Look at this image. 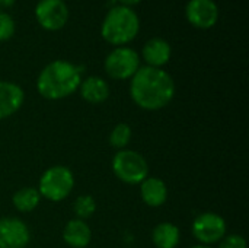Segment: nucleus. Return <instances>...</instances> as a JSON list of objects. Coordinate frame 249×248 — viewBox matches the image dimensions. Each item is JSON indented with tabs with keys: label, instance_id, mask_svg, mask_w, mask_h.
<instances>
[{
	"label": "nucleus",
	"instance_id": "1",
	"mask_svg": "<svg viewBox=\"0 0 249 248\" xmlns=\"http://www.w3.org/2000/svg\"><path fill=\"white\" fill-rule=\"evenodd\" d=\"M130 96L142 110L159 111L174 99L175 82L163 69L140 66L130 80Z\"/></svg>",
	"mask_w": 249,
	"mask_h": 248
},
{
	"label": "nucleus",
	"instance_id": "2",
	"mask_svg": "<svg viewBox=\"0 0 249 248\" xmlns=\"http://www.w3.org/2000/svg\"><path fill=\"white\" fill-rule=\"evenodd\" d=\"M82 82V69L66 60L48 63L38 75L36 91L50 101L64 99L73 95Z\"/></svg>",
	"mask_w": 249,
	"mask_h": 248
},
{
	"label": "nucleus",
	"instance_id": "3",
	"mask_svg": "<svg viewBox=\"0 0 249 248\" xmlns=\"http://www.w3.org/2000/svg\"><path fill=\"white\" fill-rule=\"evenodd\" d=\"M140 29V20L137 13L127 6H112L104 18L101 25L102 38L115 45L124 47L130 41H133Z\"/></svg>",
	"mask_w": 249,
	"mask_h": 248
},
{
	"label": "nucleus",
	"instance_id": "4",
	"mask_svg": "<svg viewBox=\"0 0 249 248\" xmlns=\"http://www.w3.org/2000/svg\"><path fill=\"white\" fill-rule=\"evenodd\" d=\"M74 189V175L64 165H54L44 171L39 178L38 191L42 199L58 203L70 196Z\"/></svg>",
	"mask_w": 249,
	"mask_h": 248
},
{
	"label": "nucleus",
	"instance_id": "5",
	"mask_svg": "<svg viewBox=\"0 0 249 248\" xmlns=\"http://www.w3.org/2000/svg\"><path fill=\"white\" fill-rule=\"evenodd\" d=\"M112 172L120 181L136 186L149 177V164L137 151L123 149L112 158Z\"/></svg>",
	"mask_w": 249,
	"mask_h": 248
},
{
	"label": "nucleus",
	"instance_id": "6",
	"mask_svg": "<svg viewBox=\"0 0 249 248\" xmlns=\"http://www.w3.org/2000/svg\"><path fill=\"white\" fill-rule=\"evenodd\" d=\"M104 69L111 79H131L140 69V56L130 47H117L107 56Z\"/></svg>",
	"mask_w": 249,
	"mask_h": 248
},
{
	"label": "nucleus",
	"instance_id": "7",
	"mask_svg": "<svg viewBox=\"0 0 249 248\" xmlns=\"http://www.w3.org/2000/svg\"><path fill=\"white\" fill-rule=\"evenodd\" d=\"M226 231L228 225L225 218L214 212L200 213L191 225V232L201 246L212 247L216 243H220L225 238Z\"/></svg>",
	"mask_w": 249,
	"mask_h": 248
},
{
	"label": "nucleus",
	"instance_id": "8",
	"mask_svg": "<svg viewBox=\"0 0 249 248\" xmlns=\"http://www.w3.org/2000/svg\"><path fill=\"white\" fill-rule=\"evenodd\" d=\"M35 18L47 31H58L69 20V9L63 0H39L35 6Z\"/></svg>",
	"mask_w": 249,
	"mask_h": 248
},
{
	"label": "nucleus",
	"instance_id": "9",
	"mask_svg": "<svg viewBox=\"0 0 249 248\" xmlns=\"http://www.w3.org/2000/svg\"><path fill=\"white\" fill-rule=\"evenodd\" d=\"M29 241L31 232L22 219L0 218V248H26Z\"/></svg>",
	"mask_w": 249,
	"mask_h": 248
},
{
	"label": "nucleus",
	"instance_id": "10",
	"mask_svg": "<svg viewBox=\"0 0 249 248\" xmlns=\"http://www.w3.org/2000/svg\"><path fill=\"white\" fill-rule=\"evenodd\" d=\"M185 16L196 28L209 29L219 19V7L214 0H190L185 6Z\"/></svg>",
	"mask_w": 249,
	"mask_h": 248
},
{
	"label": "nucleus",
	"instance_id": "11",
	"mask_svg": "<svg viewBox=\"0 0 249 248\" xmlns=\"http://www.w3.org/2000/svg\"><path fill=\"white\" fill-rule=\"evenodd\" d=\"M25 101L23 89L7 80H0V121L16 114Z\"/></svg>",
	"mask_w": 249,
	"mask_h": 248
},
{
	"label": "nucleus",
	"instance_id": "12",
	"mask_svg": "<svg viewBox=\"0 0 249 248\" xmlns=\"http://www.w3.org/2000/svg\"><path fill=\"white\" fill-rule=\"evenodd\" d=\"M172 48L169 42L165 38H150L142 50V57L150 67H159L162 69L169 60H171Z\"/></svg>",
	"mask_w": 249,
	"mask_h": 248
},
{
	"label": "nucleus",
	"instance_id": "13",
	"mask_svg": "<svg viewBox=\"0 0 249 248\" xmlns=\"http://www.w3.org/2000/svg\"><path fill=\"white\" fill-rule=\"evenodd\" d=\"M140 197L149 208H160L168 200L166 183L158 177H147L140 183Z\"/></svg>",
	"mask_w": 249,
	"mask_h": 248
},
{
	"label": "nucleus",
	"instance_id": "14",
	"mask_svg": "<svg viewBox=\"0 0 249 248\" xmlns=\"http://www.w3.org/2000/svg\"><path fill=\"white\" fill-rule=\"evenodd\" d=\"M63 240L71 248H86L92 240V231L86 221L70 219L63 228Z\"/></svg>",
	"mask_w": 249,
	"mask_h": 248
},
{
	"label": "nucleus",
	"instance_id": "15",
	"mask_svg": "<svg viewBox=\"0 0 249 248\" xmlns=\"http://www.w3.org/2000/svg\"><path fill=\"white\" fill-rule=\"evenodd\" d=\"M79 91L80 96L89 104H102L109 98V85L99 76H89L82 79Z\"/></svg>",
	"mask_w": 249,
	"mask_h": 248
},
{
	"label": "nucleus",
	"instance_id": "16",
	"mask_svg": "<svg viewBox=\"0 0 249 248\" xmlns=\"http://www.w3.org/2000/svg\"><path fill=\"white\" fill-rule=\"evenodd\" d=\"M181 240L179 228L171 222H162L152 231V241L156 248H177Z\"/></svg>",
	"mask_w": 249,
	"mask_h": 248
},
{
	"label": "nucleus",
	"instance_id": "17",
	"mask_svg": "<svg viewBox=\"0 0 249 248\" xmlns=\"http://www.w3.org/2000/svg\"><path fill=\"white\" fill-rule=\"evenodd\" d=\"M41 199L42 197H41L38 189H35V187H22L13 194L12 203H13V206H15V209L18 212L29 213V212H34L39 206Z\"/></svg>",
	"mask_w": 249,
	"mask_h": 248
},
{
	"label": "nucleus",
	"instance_id": "18",
	"mask_svg": "<svg viewBox=\"0 0 249 248\" xmlns=\"http://www.w3.org/2000/svg\"><path fill=\"white\" fill-rule=\"evenodd\" d=\"M131 137H133L131 127L127 123H118L109 133V145L117 151H123L128 146Z\"/></svg>",
	"mask_w": 249,
	"mask_h": 248
},
{
	"label": "nucleus",
	"instance_id": "19",
	"mask_svg": "<svg viewBox=\"0 0 249 248\" xmlns=\"http://www.w3.org/2000/svg\"><path fill=\"white\" fill-rule=\"evenodd\" d=\"M95 210H96V202L90 194H82L73 203V212L77 219L86 221L95 213Z\"/></svg>",
	"mask_w": 249,
	"mask_h": 248
},
{
	"label": "nucleus",
	"instance_id": "20",
	"mask_svg": "<svg viewBox=\"0 0 249 248\" xmlns=\"http://www.w3.org/2000/svg\"><path fill=\"white\" fill-rule=\"evenodd\" d=\"M15 31H16V25H15L13 18L9 13L0 10V41L10 39Z\"/></svg>",
	"mask_w": 249,
	"mask_h": 248
},
{
	"label": "nucleus",
	"instance_id": "21",
	"mask_svg": "<svg viewBox=\"0 0 249 248\" xmlns=\"http://www.w3.org/2000/svg\"><path fill=\"white\" fill-rule=\"evenodd\" d=\"M219 248H247V241L242 235L238 234L225 235V238L220 241Z\"/></svg>",
	"mask_w": 249,
	"mask_h": 248
},
{
	"label": "nucleus",
	"instance_id": "22",
	"mask_svg": "<svg viewBox=\"0 0 249 248\" xmlns=\"http://www.w3.org/2000/svg\"><path fill=\"white\" fill-rule=\"evenodd\" d=\"M118 1L121 3V6H127V7H130V6H134V4L140 3L142 0H118Z\"/></svg>",
	"mask_w": 249,
	"mask_h": 248
},
{
	"label": "nucleus",
	"instance_id": "23",
	"mask_svg": "<svg viewBox=\"0 0 249 248\" xmlns=\"http://www.w3.org/2000/svg\"><path fill=\"white\" fill-rule=\"evenodd\" d=\"M16 0H0V9H4V7H10L15 4Z\"/></svg>",
	"mask_w": 249,
	"mask_h": 248
},
{
	"label": "nucleus",
	"instance_id": "24",
	"mask_svg": "<svg viewBox=\"0 0 249 248\" xmlns=\"http://www.w3.org/2000/svg\"><path fill=\"white\" fill-rule=\"evenodd\" d=\"M191 248H214V247H210V246H201V244H198V246H194V247Z\"/></svg>",
	"mask_w": 249,
	"mask_h": 248
}]
</instances>
